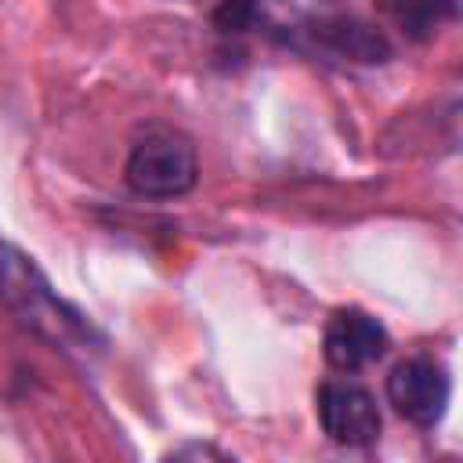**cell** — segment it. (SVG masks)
I'll return each mask as SVG.
<instances>
[{"label":"cell","instance_id":"8","mask_svg":"<svg viewBox=\"0 0 463 463\" xmlns=\"http://www.w3.org/2000/svg\"><path fill=\"white\" fill-rule=\"evenodd\" d=\"M387 11L409 40L427 43L441 33L445 22L456 18V0H387Z\"/></svg>","mask_w":463,"mask_h":463},{"label":"cell","instance_id":"5","mask_svg":"<svg viewBox=\"0 0 463 463\" xmlns=\"http://www.w3.org/2000/svg\"><path fill=\"white\" fill-rule=\"evenodd\" d=\"M387 329L362 307H336L322 329V354L336 373L369 369L387 354Z\"/></svg>","mask_w":463,"mask_h":463},{"label":"cell","instance_id":"2","mask_svg":"<svg viewBox=\"0 0 463 463\" xmlns=\"http://www.w3.org/2000/svg\"><path fill=\"white\" fill-rule=\"evenodd\" d=\"M123 181L141 199H181L199 181L195 145L170 127H156L130 145Z\"/></svg>","mask_w":463,"mask_h":463},{"label":"cell","instance_id":"6","mask_svg":"<svg viewBox=\"0 0 463 463\" xmlns=\"http://www.w3.org/2000/svg\"><path fill=\"white\" fill-rule=\"evenodd\" d=\"M293 40H307L322 54H333V58H344V61H358V65H383L391 58L387 36L376 25H369L365 18H358V14L304 18V22H297Z\"/></svg>","mask_w":463,"mask_h":463},{"label":"cell","instance_id":"7","mask_svg":"<svg viewBox=\"0 0 463 463\" xmlns=\"http://www.w3.org/2000/svg\"><path fill=\"white\" fill-rule=\"evenodd\" d=\"M213 25L221 33H268L275 40H289V29L275 18V0H221L213 11Z\"/></svg>","mask_w":463,"mask_h":463},{"label":"cell","instance_id":"1","mask_svg":"<svg viewBox=\"0 0 463 463\" xmlns=\"http://www.w3.org/2000/svg\"><path fill=\"white\" fill-rule=\"evenodd\" d=\"M0 300L18 315L22 326L72 358L90 362L105 351V333L90 322V315L65 300L36 268V260L7 242H0Z\"/></svg>","mask_w":463,"mask_h":463},{"label":"cell","instance_id":"4","mask_svg":"<svg viewBox=\"0 0 463 463\" xmlns=\"http://www.w3.org/2000/svg\"><path fill=\"white\" fill-rule=\"evenodd\" d=\"M315 409H318V423H322L326 438L344 445V449H365L380 438L383 420H380L376 398L362 383L326 380L318 387Z\"/></svg>","mask_w":463,"mask_h":463},{"label":"cell","instance_id":"3","mask_svg":"<svg viewBox=\"0 0 463 463\" xmlns=\"http://www.w3.org/2000/svg\"><path fill=\"white\" fill-rule=\"evenodd\" d=\"M452 398L449 369L430 354H409L387 373V402L416 427H434Z\"/></svg>","mask_w":463,"mask_h":463}]
</instances>
